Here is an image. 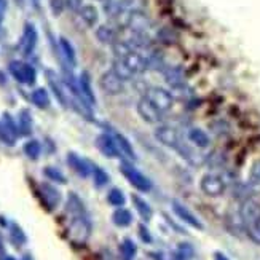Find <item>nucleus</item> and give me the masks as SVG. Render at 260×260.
Here are the masks:
<instances>
[{"instance_id":"f257e3e1","label":"nucleus","mask_w":260,"mask_h":260,"mask_svg":"<svg viewBox=\"0 0 260 260\" xmlns=\"http://www.w3.org/2000/svg\"><path fill=\"white\" fill-rule=\"evenodd\" d=\"M112 50H114L115 59H120L121 62H125L134 75L142 74L144 71H147V67H149V62H147V59L144 58V54H141L129 42L117 40L114 45H112Z\"/></svg>"},{"instance_id":"f03ea898","label":"nucleus","mask_w":260,"mask_h":260,"mask_svg":"<svg viewBox=\"0 0 260 260\" xmlns=\"http://www.w3.org/2000/svg\"><path fill=\"white\" fill-rule=\"evenodd\" d=\"M91 225H89L86 214H77V216H71V225H69V235L71 240L75 244H83L88 236Z\"/></svg>"},{"instance_id":"7ed1b4c3","label":"nucleus","mask_w":260,"mask_h":260,"mask_svg":"<svg viewBox=\"0 0 260 260\" xmlns=\"http://www.w3.org/2000/svg\"><path fill=\"white\" fill-rule=\"evenodd\" d=\"M145 98L150 101V103L161 112V114H165V112L171 110L173 107V94L168 91V89L161 88V86H150L145 89Z\"/></svg>"},{"instance_id":"20e7f679","label":"nucleus","mask_w":260,"mask_h":260,"mask_svg":"<svg viewBox=\"0 0 260 260\" xmlns=\"http://www.w3.org/2000/svg\"><path fill=\"white\" fill-rule=\"evenodd\" d=\"M8 69H10L11 75H13L19 83L34 85L37 80V72L30 64H26L22 61H11Z\"/></svg>"},{"instance_id":"39448f33","label":"nucleus","mask_w":260,"mask_h":260,"mask_svg":"<svg viewBox=\"0 0 260 260\" xmlns=\"http://www.w3.org/2000/svg\"><path fill=\"white\" fill-rule=\"evenodd\" d=\"M120 169H121V174L128 179V182L131 185H134L138 190H141V191H149L150 190V187H152L150 185V180L147 179L142 173H139L134 166H131L126 161H123L121 166H120Z\"/></svg>"},{"instance_id":"423d86ee","label":"nucleus","mask_w":260,"mask_h":260,"mask_svg":"<svg viewBox=\"0 0 260 260\" xmlns=\"http://www.w3.org/2000/svg\"><path fill=\"white\" fill-rule=\"evenodd\" d=\"M126 26L133 34H139V36H147L150 29V19L147 15H144L141 10H134L128 13Z\"/></svg>"},{"instance_id":"0eeeda50","label":"nucleus","mask_w":260,"mask_h":260,"mask_svg":"<svg viewBox=\"0 0 260 260\" xmlns=\"http://www.w3.org/2000/svg\"><path fill=\"white\" fill-rule=\"evenodd\" d=\"M99 85H101V88H103V91L110 94V96L121 94L123 89H125V83H123V80L114 71H107L101 75Z\"/></svg>"},{"instance_id":"6e6552de","label":"nucleus","mask_w":260,"mask_h":260,"mask_svg":"<svg viewBox=\"0 0 260 260\" xmlns=\"http://www.w3.org/2000/svg\"><path fill=\"white\" fill-rule=\"evenodd\" d=\"M155 138L160 144L169 147V149H174L176 152L184 145V141L180 139L179 133L171 126H160L155 131Z\"/></svg>"},{"instance_id":"1a4fd4ad","label":"nucleus","mask_w":260,"mask_h":260,"mask_svg":"<svg viewBox=\"0 0 260 260\" xmlns=\"http://www.w3.org/2000/svg\"><path fill=\"white\" fill-rule=\"evenodd\" d=\"M136 107H138V114L141 115V118L147 123H150V125H156V123H160L163 120V114L145 96L139 99Z\"/></svg>"},{"instance_id":"9d476101","label":"nucleus","mask_w":260,"mask_h":260,"mask_svg":"<svg viewBox=\"0 0 260 260\" xmlns=\"http://www.w3.org/2000/svg\"><path fill=\"white\" fill-rule=\"evenodd\" d=\"M39 36H37V29L34 24L27 22L24 26V32H22V37L19 42V50L24 56H30L32 51L36 50V45H37Z\"/></svg>"},{"instance_id":"9b49d317","label":"nucleus","mask_w":260,"mask_h":260,"mask_svg":"<svg viewBox=\"0 0 260 260\" xmlns=\"http://www.w3.org/2000/svg\"><path fill=\"white\" fill-rule=\"evenodd\" d=\"M201 190L208 197H220L225 191V182L216 174H206L201 179Z\"/></svg>"},{"instance_id":"f8f14e48","label":"nucleus","mask_w":260,"mask_h":260,"mask_svg":"<svg viewBox=\"0 0 260 260\" xmlns=\"http://www.w3.org/2000/svg\"><path fill=\"white\" fill-rule=\"evenodd\" d=\"M96 147L101 150V153L109 158H117L120 155L114 136H110V134H99L96 139Z\"/></svg>"},{"instance_id":"ddd939ff","label":"nucleus","mask_w":260,"mask_h":260,"mask_svg":"<svg viewBox=\"0 0 260 260\" xmlns=\"http://www.w3.org/2000/svg\"><path fill=\"white\" fill-rule=\"evenodd\" d=\"M173 211L176 212V216L184 220L185 223H188L190 227H193L197 230H203V223L197 219V216L191 211H188L184 205H180L179 201H173Z\"/></svg>"},{"instance_id":"4468645a","label":"nucleus","mask_w":260,"mask_h":260,"mask_svg":"<svg viewBox=\"0 0 260 260\" xmlns=\"http://www.w3.org/2000/svg\"><path fill=\"white\" fill-rule=\"evenodd\" d=\"M40 197H42L45 208H47L48 211H51V209H54L56 206H58L59 198H61L59 191L50 184H42L40 185Z\"/></svg>"},{"instance_id":"2eb2a0df","label":"nucleus","mask_w":260,"mask_h":260,"mask_svg":"<svg viewBox=\"0 0 260 260\" xmlns=\"http://www.w3.org/2000/svg\"><path fill=\"white\" fill-rule=\"evenodd\" d=\"M78 88H80V93L82 96L86 99L88 104H96V96L93 93V88H91V78H89L88 72H82L80 78H78Z\"/></svg>"},{"instance_id":"dca6fc26","label":"nucleus","mask_w":260,"mask_h":260,"mask_svg":"<svg viewBox=\"0 0 260 260\" xmlns=\"http://www.w3.org/2000/svg\"><path fill=\"white\" fill-rule=\"evenodd\" d=\"M67 163H69V166L74 169V171L78 176H82V177H88L89 173H91L89 165L83 160L82 156H78L77 153H69V155H67Z\"/></svg>"},{"instance_id":"f3484780","label":"nucleus","mask_w":260,"mask_h":260,"mask_svg":"<svg viewBox=\"0 0 260 260\" xmlns=\"http://www.w3.org/2000/svg\"><path fill=\"white\" fill-rule=\"evenodd\" d=\"M47 78H48V83H50L51 89L54 91L56 98L61 101V104L67 106V98H66V93H64V86H62L64 82H61L53 71H47Z\"/></svg>"},{"instance_id":"a211bd4d","label":"nucleus","mask_w":260,"mask_h":260,"mask_svg":"<svg viewBox=\"0 0 260 260\" xmlns=\"http://www.w3.org/2000/svg\"><path fill=\"white\" fill-rule=\"evenodd\" d=\"M112 136H114V139H115V142H117V147H118V150L125 155V156H128L129 160H134L136 158V153H134V149H133V145L129 144V141L123 136L121 133H117V131H114L112 133Z\"/></svg>"},{"instance_id":"6ab92c4d","label":"nucleus","mask_w":260,"mask_h":260,"mask_svg":"<svg viewBox=\"0 0 260 260\" xmlns=\"http://www.w3.org/2000/svg\"><path fill=\"white\" fill-rule=\"evenodd\" d=\"M78 15H80V19L85 22L88 27L96 26V22L99 19V13H98V10L93 5H83L80 8V11H78Z\"/></svg>"},{"instance_id":"aec40b11","label":"nucleus","mask_w":260,"mask_h":260,"mask_svg":"<svg viewBox=\"0 0 260 260\" xmlns=\"http://www.w3.org/2000/svg\"><path fill=\"white\" fill-rule=\"evenodd\" d=\"M112 220L117 225V227H129L133 223V214L131 211L125 208H118L114 214H112Z\"/></svg>"},{"instance_id":"412c9836","label":"nucleus","mask_w":260,"mask_h":260,"mask_svg":"<svg viewBox=\"0 0 260 260\" xmlns=\"http://www.w3.org/2000/svg\"><path fill=\"white\" fill-rule=\"evenodd\" d=\"M96 37L101 43L114 45L117 42V32L109 26H99L96 29Z\"/></svg>"},{"instance_id":"4be33fe9","label":"nucleus","mask_w":260,"mask_h":260,"mask_svg":"<svg viewBox=\"0 0 260 260\" xmlns=\"http://www.w3.org/2000/svg\"><path fill=\"white\" fill-rule=\"evenodd\" d=\"M188 139H190V142H193L197 147H201V149H205V147L209 145V136L205 131L198 129V128H191L188 131Z\"/></svg>"},{"instance_id":"5701e85b","label":"nucleus","mask_w":260,"mask_h":260,"mask_svg":"<svg viewBox=\"0 0 260 260\" xmlns=\"http://www.w3.org/2000/svg\"><path fill=\"white\" fill-rule=\"evenodd\" d=\"M59 47H61V51L64 54L66 61L69 62L71 66H75L77 64V56H75V48L72 47V43L66 37H61L59 39Z\"/></svg>"},{"instance_id":"b1692460","label":"nucleus","mask_w":260,"mask_h":260,"mask_svg":"<svg viewBox=\"0 0 260 260\" xmlns=\"http://www.w3.org/2000/svg\"><path fill=\"white\" fill-rule=\"evenodd\" d=\"M30 99H32V103L40 109H47L50 106V96L45 88H37L36 91L32 93Z\"/></svg>"},{"instance_id":"393cba45","label":"nucleus","mask_w":260,"mask_h":260,"mask_svg":"<svg viewBox=\"0 0 260 260\" xmlns=\"http://www.w3.org/2000/svg\"><path fill=\"white\" fill-rule=\"evenodd\" d=\"M133 203H134V206H136V209H138V212H139V216L147 222V220H150V217H152V209H150V206H149V203L147 201H144L141 197H138V195H134L133 197Z\"/></svg>"},{"instance_id":"a878e982","label":"nucleus","mask_w":260,"mask_h":260,"mask_svg":"<svg viewBox=\"0 0 260 260\" xmlns=\"http://www.w3.org/2000/svg\"><path fill=\"white\" fill-rule=\"evenodd\" d=\"M112 66H114V67H112V71H114L123 82L131 80V78L134 77V74L129 71V67L125 62H121L120 59H114V64H112Z\"/></svg>"},{"instance_id":"bb28decb","label":"nucleus","mask_w":260,"mask_h":260,"mask_svg":"<svg viewBox=\"0 0 260 260\" xmlns=\"http://www.w3.org/2000/svg\"><path fill=\"white\" fill-rule=\"evenodd\" d=\"M32 131V118L29 110H21L19 112V133L22 136H27Z\"/></svg>"},{"instance_id":"cd10ccee","label":"nucleus","mask_w":260,"mask_h":260,"mask_svg":"<svg viewBox=\"0 0 260 260\" xmlns=\"http://www.w3.org/2000/svg\"><path fill=\"white\" fill-rule=\"evenodd\" d=\"M120 252H121V257L123 260H133L136 252H138V249H136V246L131 240H123L121 246H120Z\"/></svg>"},{"instance_id":"c85d7f7f","label":"nucleus","mask_w":260,"mask_h":260,"mask_svg":"<svg viewBox=\"0 0 260 260\" xmlns=\"http://www.w3.org/2000/svg\"><path fill=\"white\" fill-rule=\"evenodd\" d=\"M246 232L252 238V241L260 244V216L246 225Z\"/></svg>"},{"instance_id":"c756f323","label":"nucleus","mask_w":260,"mask_h":260,"mask_svg":"<svg viewBox=\"0 0 260 260\" xmlns=\"http://www.w3.org/2000/svg\"><path fill=\"white\" fill-rule=\"evenodd\" d=\"M10 232H11V241H13L15 244H24L27 241L26 238V235L24 232L21 230V227L18 223H11V227H10Z\"/></svg>"},{"instance_id":"7c9ffc66","label":"nucleus","mask_w":260,"mask_h":260,"mask_svg":"<svg viewBox=\"0 0 260 260\" xmlns=\"http://www.w3.org/2000/svg\"><path fill=\"white\" fill-rule=\"evenodd\" d=\"M109 203L112 206H123L125 205V195H123V191L120 188H112L109 191V197H107Z\"/></svg>"},{"instance_id":"2f4dec72","label":"nucleus","mask_w":260,"mask_h":260,"mask_svg":"<svg viewBox=\"0 0 260 260\" xmlns=\"http://www.w3.org/2000/svg\"><path fill=\"white\" fill-rule=\"evenodd\" d=\"M40 152H42V147H40V144L37 141H29V142H26V145H24V153L29 158H32V160H37Z\"/></svg>"},{"instance_id":"473e14b6","label":"nucleus","mask_w":260,"mask_h":260,"mask_svg":"<svg viewBox=\"0 0 260 260\" xmlns=\"http://www.w3.org/2000/svg\"><path fill=\"white\" fill-rule=\"evenodd\" d=\"M45 176H47L50 180H53V182H59V184H66V176L59 171V169L56 168H45Z\"/></svg>"},{"instance_id":"72a5a7b5","label":"nucleus","mask_w":260,"mask_h":260,"mask_svg":"<svg viewBox=\"0 0 260 260\" xmlns=\"http://www.w3.org/2000/svg\"><path fill=\"white\" fill-rule=\"evenodd\" d=\"M93 174H94V182H96V187H104L107 182H109V176L104 169L101 168H94L93 169Z\"/></svg>"},{"instance_id":"f704fd0d","label":"nucleus","mask_w":260,"mask_h":260,"mask_svg":"<svg viewBox=\"0 0 260 260\" xmlns=\"http://www.w3.org/2000/svg\"><path fill=\"white\" fill-rule=\"evenodd\" d=\"M15 139H16L15 136L7 129V126L4 125L2 121H0V141L8 144V145H13L15 144Z\"/></svg>"},{"instance_id":"c9c22d12","label":"nucleus","mask_w":260,"mask_h":260,"mask_svg":"<svg viewBox=\"0 0 260 260\" xmlns=\"http://www.w3.org/2000/svg\"><path fill=\"white\" fill-rule=\"evenodd\" d=\"M4 125L7 126V129H8L11 134L15 136V138H16V136H19V134H21V133H19V128L15 125V121H13V118H11V115H10V114H5V115H4Z\"/></svg>"},{"instance_id":"e433bc0d","label":"nucleus","mask_w":260,"mask_h":260,"mask_svg":"<svg viewBox=\"0 0 260 260\" xmlns=\"http://www.w3.org/2000/svg\"><path fill=\"white\" fill-rule=\"evenodd\" d=\"M50 8H51L54 16H59L62 13V10L66 8L64 7V0H50Z\"/></svg>"},{"instance_id":"4c0bfd02","label":"nucleus","mask_w":260,"mask_h":260,"mask_svg":"<svg viewBox=\"0 0 260 260\" xmlns=\"http://www.w3.org/2000/svg\"><path fill=\"white\" fill-rule=\"evenodd\" d=\"M83 0H64V7L71 11H80V8L83 7Z\"/></svg>"},{"instance_id":"58836bf2","label":"nucleus","mask_w":260,"mask_h":260,"mask_svg":"<svg viewBox=\"0 0 260 260\" xmlns=\"http://www.w3.org/2000/svg\"><path fill=\"white\" fill-rule=\"evenodd\" d=\"M252 182H260V160H257L252 168H251V174H249Z\"/></svg>"},{"instance_id":"ea45409f","label":"nucleus","mask_w":260,"mask_h":260,"mask_svg":"<svg viewBox=\"0 0 260 260\" xmlns=\"http://www.w3.org/2000/svg\"><path fill=\"white\" fill-rule=\"evenodd\" d=\"M139 236H141V240L144 243H150L152 241V236H150L149 230H147L144 225H139Z\"/></svg>"},{"instance_id":"a19ab883","label":"nucleus","mask_w":260,"mask_h":260,"mask_svg":"<svg viewBox=\"0 0 260 260\" xmlns=\"http://www.w3.org/2000/svg\"><path fill=\"white\" fill-rule=\"evenodd\" d=\"M214 260H229V258L225 257L222 252H216V254H214Z\"/></svg>"},{"instance_id":"79ce46f5","label":"nucleus","mask_w":260,"mask_h":260,"mask_svg":"<svg viewBox=\"0 0 260 260\" xmlns=\"http://www.w3.org/2000/svg\"><path fill=\"white\" fill-rule=\"evenodd\" d=\"M32 4H34V7H36V8H39V5H40V0H32Z\"/></svg>"},{"instance_id":"37998d69","label":"nucleus","mask_w":260,"mask_h":260,"mask_svg":"<svg viewBox=\"0 0 260 260\" xmlns=\"http://www.w3.org/2000/svg\"><path fill=\"white\" fill-rule=\"evenodd\" d=\"M22 260H32V255H30V254H26Z\"/></svg>"},{"instance_id":"c03bdc74","label":"nucleus","mask_w":260,"mask_h":260,"mask_svg":"<svg viewBox=\"0 0 260 260\" xmlns=\"http://www.w3.org/2000/svg\"><path fill=\"white\" fill-rule=\"evenodd\" d=\"M176 260H187V258H185V257H182V255H179V254H177V258H176Z\"/></svg>"},{"instance_id":"a18cd8bd","label":"nucleus","mask_w":260,"mask_h":260,"mask_svg":"<svg viewBox=\"0 0 260 260\" xmlns=\"http://www.w3.org/2000/svg\"><path fill=\"white\" fill-rule=\"evenodd\" d=\"M5 260H16V258H13L11 255H7V257H5Z\"/></svg>"},{"instance_id":"49530a36","label":"nucleus","mask_w":260,"mask_h":260,"mask_svg":"<svg viewBox=\"0 0 260 260\" xmlns=\"http://www.w3.org/2000/svg\"><path fill=\"white\" fill-rule=\"evenodd\" d=\"M0 5H2L5 8V0H0Z\"/></svg>"},{"instance_id":"de8ad7c7","label":"nucleus","mask_w":260,"mask_h":260,"mask_svg":"<svg viewBox=\"0 0 260 260\" xmlns=\"http://www.w3.org/2000/svg\"><path fill=\"white\" fill-rule=\"evenodd\" d=\"M99 2H109V0H99Z\"/></svg>"}]
</instances>
